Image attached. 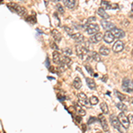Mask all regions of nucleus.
Returning a JSON list of instances; mask_svg holds the SVG:
<instances>
[{"instance_id": "obj_1", "label": "nucleus", "mask_w": 133, "mask_h": 133, "mask_svg": "<svg viewBox=\"0 0 133 133\" xmlns=\"http://www.w3.org/2000/svg\"><path fill=\"white\" fill-rule=\"evenodd\" d=\"M7 7L9 8L11 12L18 14L20 16H25L27 14V9L22 5H20L16 3H9L7 4Z\"/></svg>"}, {"instance_id": "obj_2", "label": "nucleus", "mask_w": 133, "mask_h": 133, "mask_svg": "<svg viewBox=\"0 0 133 133\" xmlns=\"http://www.w3.org/2000/svg\"><path fill=\"white\" fill-rule=\"evenodd\" d=\"M76 54L78 55L79 58H81L82 59H85V61H89L91 59V52L89 51L87 48H85L84 46L82 44H78L76 46Z\"/></svg>"}, {"instance_id": "obj_3", "label": "nucleus", "mask_w": 133, "mask_h": 133, "mask_svg": "<svg viewBox=\"0 0 133 133\" xmlns=\"http://www.w3.org/2000/svg\"><path fill=\"white\" fill-rule=\"evenodd\" d=\"M110 122H111V123H112L113 127L116 129L118 131L121 132V133H124V130H123V128H122V126L123 125H122L121 123H120V121H119V119H118L117 116H115V115H111Z\"/></svg>"}, {"instance_id": "obj_4", "label": "nucleus", "mask_w": 133, "mask_h": 133, "mask_svg": "<svg viewBox=\"0 0 133 133\" xmlns=\"http://www.w3.org/2000/svg\"><path fill=\"white\" fill-rule=\"evenodd\" d=\"M123 90L126 92H131L133 91V81L130 78H123V84H122Z\"/></svg>"}, {"instance_id": "obj_5", "label": "nucleus", "mask_w": 133, "mask_h": 133, "mask_svg": "<svg viewBox=\"0 0 133 133\" xmlns=\"http://www.w3.org/2000/svg\"><path fill=\"white\" fill-rule=\"evenodd\" d=\"M118 119H119V121L122 125H123L125 129H128L130 127V121H129V118H128V116H126V115L123 112H121L119 114Z\"/></svg>"}, {"instance_id": "obj_6", "label": "nucleus", "mask_w": 133, "mask_h": 133, "mask_svg": "<svg viewBox=\"0 0 133 133\" xmlns=\"http://www.w3.org/2000/svg\"><path fill=\"white\" fill-rule=\"evenodd\" d=\"M86 31L89 35H94L96 33H98V31H99V26L96 24V23H91V24L87 26Z\"/></svg>"}, {"instance_id": "obj_7", "label": "nucleus", "mask_w": 133, "mask_h": 133, "mask_svg": "<svg viewBox=\"0 0 133 133\" xmlns=\"http://www.w3.org/2000/svg\"><path fill=\"white\" fill-rule=\"evenodd\" d=\"M103 34L100 33V32H98V33H96L94 34V35H92L91 36V38L89 39L90 43H92V44H98V43H99L101 40L103 39Z\"/></svg>"}, {"instance_id": "obj_8", "label": "nucleus", "mask_w": 133, "mask_h": 133, "mask_svg": "<svg viewBox=\"0 0 133 133\" xmlns=\"http://www.w3.org/2000/svg\"><path fill=\"white\" fill-rule=\"evenodd\" d=\"M98 121H99L100 124H101L104 131H106V132L108 131L109 127H108V121H107V119L105 118L104 115H98Z\"/></svg>"}, {"instance_id": "obj_9", "label": "nucleus", "mask_w": 133, "mask_h": 133, "mask_svg": "<svg viewBox=\"0 0 133 133\" xmlns=\"http://www.w3.org/2000/svg\"><path fill=\"white\" fill-rule=\"evenodd\" d=\"M111 32H112V34L114 36H115V38H123L124 36H125V33H124V31L123 30V29H118V28L115 27L114 29H112V30H110Z\"/></svg>"}, {"instance_id": "obj_10", "label": "nucleus", "mask_w": 133, "mask_h": 133, "mask_svg": "<svg viewBox=\"0 0 133 133\" xmlns=\"http://www.w3.org/2000/svg\"><path fill=\"white\" fill-rule=\"evenodd\" d=\"M115 36L113 35L111 31H107L106 33H105V35L103 36V40H104L106 43H108V44L113 43L115 41Z\"/></svg>"}, {"instance_id": "obj_11", "label": "nucleus", "mask_w": 133, "mask_h": 133, "mask_svg": "<svg viewBox=\"0 0 133 133\" xmlns=\"http://www.w3.org/2000/svg\"><path fill=\"white\" fill-rule=\"evenodd\" d=\"M100 23H101V26L103 27V29H104L105 30H107V31L112 30L114 28H115V24H114V23L110 22V21H108L107 20H102Z\"/></svg>"}, {"instance_id": "obj_12", "label": "nucleus", "mask_w": 133, "mask_h": 133, "mask_svg": "<svg viewBox=\"0 0 133 133\" xmlns=\"http://www.w3.org/2000/svg\"><path fill=\"white\" fill-rule=\"evenodd\" d=\"M123 48H124V44L121 41V40H118V41H116L115 43V44L113 45V51L116 53L122 51L123 50Z\"/></svg>"}, {"instance_id": "obj_13", "label": "nucleus", "mask_w": 133, "mask_h": 133, "mask_svg": "<svg viewBox=\"0 0 133 133\" xmlns=\"http://www.w3.org/2000/svg\"><path fill=\"white\" fill-rule=\"evenodd\" d=\"M71 38L76 43H83L84 41V36L81 33H75L71 35Z\"/></svg>"}, {"instance_id": "obj_14", "label": "nucleus", "mask_w": 133, "mask_h": 133, "mask_svg": "<svg viewBox=\"0 0 133 133\" xmlns=\"http://www.w3.org/2000/svg\"><path fill=\"white\" fill-rule=\"evenodd\" d=\"M77 97H78V99H79V101H80L82 104L83 105H88L89 104V99H88V98H87V96L85 95L83 92H80V93L77 95Z\"/></svg>"}, {"instance_id": "obj_15", "label": "nucleus", "mask_w": 133, "mask_h": 133, "mask_svg": "<svg viewBox=\"0 0 133 133\" xmlns=\"http://www.w3.org/2000/svg\"><path fill=\"white\" fill-rule=\"evenodd\" d=\"M52 59L56 64H61V54L59 52H58L57 51H54L52 52Z\"/></svg>"}, {"instance_id": "obj_16", "label": "nucleus", "mask_w": 133, "mask_h": 133, "mask_svg": "<svg viewBox=\"0 0 133 133\" xmlns=\"http://www.w3.org/2000/svg\"><path fill=\"white\" fill-rule=\"evenodd\" d=\"M97 14L98 15L99 17H101L102 19H104V20H108L109 18V15L108 14V12H106V10H104L103 8H98V11H97Z\"/></svg>"}, {"instance_id": "obj_17", "label": "nucleus", "mask_w": 133, "mask_h": 133, "mask_svg": "<svg viewBox=\"0 0 133 133\" xmlns=\"http://www.w3.org/2000/svg\"><path fill=\"white\" fill-rule=\"evenodd\" d=\"M64 5L68 9H74L76 6V0H64Z\"/></svg>"}, {"instance_id": "obj_18", "label": "nucleus", "mask_w": 133, "mask_h": 133, "mask_svg": "<svg viewBox=\"0 0 133 133\" xmlns=\"http://www.w3.org/2000/svg\"><path fill=\"white\" fill-rule=\"evenodd\" d=\"M51 35H52L53 38H54L55 42L57 43H59L61 40V34L59 33V31L57 30V29H53L52 31H51Z\"/></svg>"}, {"instance_id": "obj_19", "label": "nucleus", "mask_w": 133, "mask_h": 133, "mask_svg": "<svg viewBox=\"0 0 133 133\" xmlns=\"http://www.w3.org/2000/svg\"><path fill=\"white\" fill-rule=\"evenodd\" d=\"M98 52H99V54L103 55V56H108V55H109V53H110V49L108 48L107 46L103 45L99 48Z\"/></svg>"}, {"instance_id": "obj_20", "label": "nucleus", "mask_w": 133, "mask_h": 133, "mask_svg": "<svg viewBox=\"0 0 133 133\" xmlns=\"http://www.w3.org/2000/svg\"><path fill=\"white\" fill-rule=\"evenodd\" d=\"M86 83H87L88 87H89L91 90H95L96 89L95 81H94L92 78H91V77H87V78H86Z\"/></svg>"}, {"instance_id": "obj_21", "label": "nucleus", "mask_w": 133, "mask_h": 133, "mask_svg": "<svg viewBox=\"0 0 133 133\" xmlns=\"http://www.w3.org/2000/svg\"><path fill=\"white\" fill-rule=\"evenodd\" d=\"M73 86L76 90L81 89V87H82V81H81V79L79 77H76L75 80L73 81Z\"/></svg>"}, {"instance_id": "obj_22", "label": "nucleus", "mask_w": 133, "mask_h": 133, "mask_svg": "<svg viewBox=\"0 0 133 133\" xmlns=\"http://www.w3.org/2000/svg\"><path fill=\"white\" fill-rule=\"evenodd\" d=\"M71 59L68 58V56L66 55H61V64H64V65H66V66H69L71 64Z\"/></svg>"}, {"instance_id": "obj_23", "label": "nucleus", "mask_w": 133, "mask_h": 133, "mask_svg": "<svg viewBox=\"0 0 133 133\" xmlns=\"http://www.w3.org/2000/svg\"><path fill=\"white\" fill-rule=\"evenodd\" d=\"M112 7H113V5H111V3H109L108 1H105V0H102L101 1V8H103L104 10L111 9Z\"/></svg>"}, {"instance_id": "obj_24", "label": "nucleus", "mask_w": 133, "mask_h": 133, "mask_svg": "<svg viewBox=\"0 0 133 133\" xmlns=\"http://www.w3.org/2000/svg\"><path fill=\"white\" fill-rule=\"evenodd\" d=\"M100 109L102 110L103 114H105V115H107V114H108L109 110H108V104H107L106 102H102L101 104H100Z\"/></svg>"}, {"instance_id": "obj_25", "label": "nucleus", "mask_w": 133, "mask_h": 133, "mask_svg": "<svg viewBox=\"0 0 133 133\" xmlns=\"http://www.w3.org/2000/svg\"><path fill=\"white\" fill-rule=\"evenodd\" d=\"M116 107H117L118 109H120V110L123 111V112H124V111H127V107H126V105L123 104V102L116 103Z\"/></svg>"}, {"instance_id": "obj_26", "label": "nucleus", "mask_w": 133, "mask_h": 133, "mask_svg": "<svg viewBox=\"0 0 133 133\" xmlns=\"http://www.w3.org/2000/svg\"><path fill=\"white\" fill-rule=\"evenodd\" d=\"M91 59H94V61H101V59H100V56L98 54L96 51H92V52H91Z\"/></svg>"}, {"instance_id": "obj_27", "label": "nucleus", "mask_w": 133, "mask_h": 133, "mask_svg": "<svg viewBox=\"0 0 133 133\" xmlns=\"http://www.w3.org/2000/svg\"><path fill=\"white\" fill-rule=\"evenodd\" d=\"M89 102H90V104L92 105V106H95V105H97V104H98V98L97 97H95V96H92V97L90 98Z\"/></svg>"}, {"instance_id": "obj_28", "label": "nucleus", "mask_w": 133, "mask_h": 133, "mask_svg": "<svg viewBox=\"0 0 133 133\" xmlns=\"http://www.w3.org/2000/svg\"><path fill=\"white\" fill-rule=\"evenodd\" d=\"M76 110L77 111V113H78L80 115H86V112H85L84 109H83L82 107L78 106V105L76 106Z\"/></svg>"}, {"instance_id": "obj_29", "label": "nucleus", "mask_w": 133, "mask_h": 133, "mask_svg": "<svg viewBox=\"0 0 133 133\" xmlns=\"http://www.w3.org/2000/svg\"><path fill=\"white\" fill-rule=\"evenodd\" d=\"M115 94H116V96H117V98H119L120 99L122 100V101H123V100H124L126 98V97L125 96H123V94L121 93V92H119L118 91H115Z\"/></svg>"}, {"instance_id": "obj_30", "label": "nucleus", "mask_w": 133, "mask_h": 133, "mask_svg": "<svg viewBox=\"0 0 133 133\" xmlns=\"http://www.w3.org/2000/svg\"><path fill=\"white\" fill-rule=\"evenodd\" d=\"M64 53H65V55L66 56V55H71L72 54V50L70 48H65L63 50Z\"/></svg>"}, {"instance_id": "obj_31", "label": "nucleus", "mask_w": 133, "mask_h": 133, "mask_svg": "<svg viewBox=\"0 0 133 133\" xmlns=\"http://www.w3.org/2000/svg\"><path fill=\"white\" fill-rule=\"evenodd\" d=\"M56 7H57L58 11H59V12H61V14H64V9H63V7H62V6H61V4H58Z\"/></svg>"}, {"instance_id": "obj_32", "label": "nucleus", "mask_w": 133, "mask_h": 133, "mask_svg": "<svg viewBox=\"0 0 133 133\" xmlns=\"http://www.w3.org/2000/svg\"><path fill=\"white\" fill-rule=\"evenodd\" d=\"M64 29H65L66 33H68V34H69L70 36H71L72 34H73V32H72L73 30H72L71 29H69V28H68V27H64Z\"/></svg>"}, {"instance_id": "obj_33", "label": "nucleus", "mask_w": 133, "mask_h": 133, "mask_svg": "<svg viewBox=\"0 0 133 133\" xmlns=\"http://www.w3.org/2000/svg\"><path fill=\"white\" fill-rule=\"evenodd\" d=\"M97 118H95V117H91L90 118V120H89V122H88V123L89 124H91V123H93L94 122H96L97 121Z\"/></svg>"}, {"instance_id": "obj_34", "label": "nucleus", "mask_w": 133, "mask_h": 133, "mask_svg": "<svg viewBox=\"0 0 133 133\" xmlns=\"http://www.w3.org/2000/svg\"><path fill=\"white\" fill-rule=\"evenodd\" d=\"M85 68L87 69V71L90 73V74H91V75H93V70H92V68H90L89 66H85Z\"/></svg>"}, {"instance_id": "obj_35", "label": "nucleus", "mask_w": 133, "mask_h": 133, "mask_svg": "<svg viewBox=\"0 0 133 133\" xmlns=\"http://www.w3.org/2000/svg\"><path fill=\"white\" fill-rule=\"evenodd\" d=\"M128 118H129V121H130V123H133V115H130L128 116Z\"/></svg>"}, {"instance_id": "obj_36", "label": "nucleus", "mask_w": 133, "mask_h": 133, "mask_svg": "<svg viewBox=\"0 0 133 133\" xmlns=\"http://www.w3.org/2000/svg\"><path fill=\"white\" fill-rule=\"evenodd\" d=\"M129 100H130V102L133 105V98H129Z\"/></svg>"}, {"instance_id": "obj_37", "label": "nucleus", "mask_w": 133, "mask_h": 133, "mask_svg": "<svg viewBox=\"0 0 133 133\" xmlns=\"http://www.w3.org/2000/svg\"><path fill=\"white\" fill-rule=\"evenodd\" d=\"M131 10H132V12H133V2H132V4H131Z\"/></svg>"}]
</instances>
